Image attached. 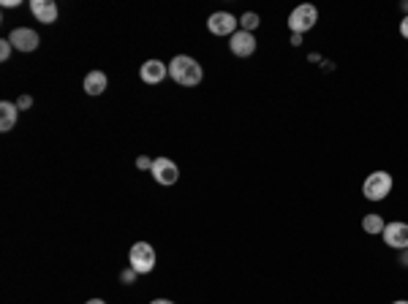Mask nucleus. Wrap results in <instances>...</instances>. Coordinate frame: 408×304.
<instances>
[{"mask_svg":"<svg viewBox=\"0 0 408 304\" xmlns=\"http://www.w3.org/2000/svg\"><path fill=\"white\" fill-rule=\"evenodd\" d=\"M8 41L14 44V49L17 52H36L39 49V33L36 30H30V27H17V30H11V36H8Z\"/></svg>","mask_w":408,"mask_h":304,"instance_id":"7","label":"nucleus"},{"mask_svg":"<svg viewBox=\"0 0 408 304\" xmlns=\"http://www.w3.org/2000/svg\"><path fill=\"white\" fill-rule=\"evenodd\" d=\"M136 166H139V168H153V161H150V158H139V161H136Z\"/></svg>","mask_w":408,"mask_h":304,"instance_id":"19","label":"nucleus"},{"mask_svg":"<svg viewBox=\"0 0 408 304\" xmlns=\"http://www.w3.org/2000/svg\"><path fill=\"white\" fill-rule=\"evenodd\" d=\"M11 6H20V0H3V8H11Z\"/></svg>","mask_w":408,"mask_h":304,"instance_id":"21","label":"nucleus"},{"mask_svg":"<svg viewBox=\"0 0 408 304\" xmlns=\"http://www.w3.org/2000/svg\"><path fill=\"white\" fill-rule=\"evenodd\" d=\"M237 25L240 20H234L229 11H215V14H210V20H207V30L212 33V36H234L237 33Z\"/></svg>","mask_w":408,"mask_h":304,"instance_id":"5","label":"nucleus"},{"mask_svg":"<svg viewBox=\"0 0 408 304\" xmlns=\"http://www.w3.org/2000/svg\"><path fill=\"white\" fill-rule=\"evenodd\" d=\"M11 52H14V44L6 39V41H0V60L6 62L8 58H11Z\"/></svg>","mask_w":408,"mask_h":304,"instance_id":"16","label":"nucleus"},{"mask_svg":"<svg viewBox=\"0 0 408 304\" xmlns=\"http://www.w3.org/2000/svg\"><path fill=\"white\" fill-rule=\"evenodd\" d=\"M362 228H365L367 234H384L387 223H384L381 215H365V218H362Z\"/></svg>","mask_w":408,"mask_h":304,"instance_id":"14","label":"nucleus"},{"mask_svg":"<svg viewBox=\"0 0 408 304\" xmlns=\"http://www.w3.org/2000/svg\"><path fill=\"white\" fill-rule=\"evenodd\" d=\"M403 11H406V17H408V3H403Z\"/></svg>","mask_w":408,"mask_h":304,"instance_id":"26","label":"nucleus"},{"mask_svg":"<svg viewBox=\"0 0 408 304\" xmlns=\"http://www.w3.org/2000/svg\"><path fill=\"white\" fill-rule=\"evenodd\" d=\"M259 14H253V11H248V14H243V17H240V25H243V30L245 33H253V30H256V27H259Z\"/></svg>","mask_w":408,"mask_h":304,"instance_id":"15","label":"nucleus"},{"mask_svg":"<svg viewBox=\"0 0 408 304\" xmlns=\"http://www.w3.org/2000/svg\"><path fill=\"white\" fill-rule=\"evenodd\" d=\"M384 242L387 247H395V250H406L408 247V223H400V220H395V223H387L384 228Z\"/></svg>","mask_w":408,"mask_h":304,"instance_id":"9","label":"nucleus"},{"mask_svg":"<svg viewBox=\"0 0 408 304\" xmlns=\"http://www.w3.org/2000/svg\"><path fill=\"white\" fill-rule=\"evenodd\" d=\"M166 74H169V65L161 60H147V62H142V68H139V77H142V81H147V84H161V81L166 79Z\"/></svg>","mask_w":408,"mask_h":304,"instance_id":"10","label":"nucleus"},{"mask_svg":"<svg viewBox=\"0 0 408 304\" xmlns=\"http://www.w3.org/2000/svg\"><path fill=\"white\" fill-rule=\"evenodd\" d=\"M136 275H139L136 269H125V272H122V275H120V280H122V283H125V285H131V283H134V280H136Z\"/></svg>","mask_w":408,"mask_h":304,"instance_id":"17","label":"nucleus"},{"mask_svg":"<svg viewBox=\"0 0 408 304\" xmlns=\"http://www.w3.org/2000/svg\"><path fill=\"white\" fill-rule=\"evenodd\" d=\"M17 117H20L17 103H11V101L0 103V131H3V133H8V131L17 125Z\"/></svg>","mask_w":408,"mask_h":304,"instance_id":"12","label":"nucleus"},{"mask_svg":"<svg viewBox=\"0 0 408 304\" xmlns=\"http://www.w3.org/2000/svg\"><path fill=\"white\" fill-rule=\"evenodd\" d=\"M229 49H231L234 58H250L256 52V36L253 33H245V30H237L229 39Z\"/></svg>","mask_w":408,"mask_h":304,"instance_id":"8","label":"nucleus"},{"mask_svg":"<svg viewBox=\"0 0 408 304\" xmlns=\"http://www.w3.org/2000/svg\"><path fill=\"white\" fill-rule=\"evenodd\" d=\"M84 304H106L103 299H90V302H84Z\"/></svg>","mask_w":408,"mask_h":304,"instance_id":"24","label":"nucleus"},{"mask_svg":"<svg viewBox=\"0 0 408 304\" xmlns=\"http://www.w3.org/2000/svg\"><path fill=\"white\" fill-rule=\"evenodd\" d=\"M153 177H155V183L158 185H174L180 180V168H177V163L169 161V158H155L153 161Z\"/></svg>","mask_w":408,"mask_h":304,"instance_id":"6","label":"nucleus"},{"mask_svg":"<svg viewBox=\"0 0 408 304\" xmlns=\"http://www.w3.org/2000/svg\"><path fill=\"white\" fill-rule=\"evenodd\" d=\"M400 36L408 39V17H403V22H400Z\"/></svg>","mask_w":408,"mask_h":304,"instance_id":"20","label":"nucleus"},{"mask_svg":"<svg viewBox=\"0 0 408 304\" xmlns=\"http://www.w3.org/2000/svg\"><path fill=\"white\" fill-rule=\"evenodd\" d=\"M392 174L389 171H373L367 174V180L362 183V196L367 201H384L392 193Z\"/></svg>","mask_w":408,"mask_h":304,"instance_id":"2","label":"nucleus"},{"mask_svg":"<svg viewBox=\"0 0 408 304\" xmlns=\"http://www.w3.org/2000/svg\"><path fill=\"white\" fill-rule=\"evenodd\" d=\"M392 304H408L406 299H397V302H392Z\"/></svg>","mask_w":408,"mask_h":304,"instance_id":"25","label":"nucleus"},{"mask_svg":"<svg viewBox=\"0 0 408 304\" xmlns=\"http://www.w3.org/2000/svg\"><path fill=\"white\" fill-rule=\"evenodd\" d=\"M150 304H174V302H172V299H153Z\"/></svg>","mask_w":408,"mask_h":304,"instance_id":"23","label":"nucleus"},{"mask_svg":"<svg viewBox=\"0 0 408 304\" xmlns=\"http://www.w3.org/2000/svg\"><path fill=\"white\" fill-rule=\"evenodd\" d=\"M106 84H109V79H106L103 71H90L84 77V93L87 95H101L103 90H106Z\"/></svg>","mask_w":408,"mask_h":304,"instance_id":"13","label":"nucleus"},{"mask_svg":"<svg viewBox=\"0 0 408 304\" xmlns=\"http://www.w3.org/2000/svg\"><path fill=\"white\" fill-rule=\"evenodd\" d=\"M30 106H33V98H30V95H22L20 101H17V109H30Z\"/></svg>","mask_w":408,"mask_h":304,"instance_id":"18","label":"nucleus"},{"mask_svg":"<svg viewBox=\"0 0 408 304\" xmlns=\"http://www.w3.org/2000/svg\"><path fill=\"white\" fill-rule=\"evenodd\" d=\"M30 11L44 25H52L58 20V3L55 0H30Z\"/></svg>","mask_w":408,"mask_h":304,"instance_id":"11","label":"nucleus"},{"mask_svg":"<svg viewBox=\"0 0 408 304\" xmlns=\"http://www.w3.org/2000/svg\"><path fill=\"white\" fill-rule=\"evenodd\" d=\"M400 264H403V266H406V269H408V247H406V250H403V256H400Z\"/></svg>","mask_w":408,"mask_h":304,"instance_id":"22","label":"nucleus"},{"mask_svg":"<svg viewBox=\"0 0 408 304\" xmlns=\"http://www.w3.org/2000/svg\"><path fill=\"white\" fill-rule=\"evenodd\" d=\"M128 264H131V269H136L139 275H150L155 269V250H153V244L147 242L134 244L131 253H128Z\"/></svg>","mask_w":408,"mask_h":304,"instance_id":"3","label":"nucleus"},{"mask_svg":"<svg viewBox=\"0 0 408 304\" xmlns=\"http://www.w3.org/2000/svg\"><path fill=\"white\" fill-rule=\"evenodd\" d=\"M316 22H319V11H316V6L302 3V6H297V8L288 14V30L297 33V36H302V33L310 30Z\"/></svg>","mask_w":408,"mask_h":304,"instance_id":"4","label":"nucleus"},{"mask_svg":"<svg viewBox=\"0 0 408 304\" xmlns=\"http://www.w3.org/2000/svg\"><path fill=\"white\" fill-rule=\"evenodd\" d=\"M169 77L177 81L180 87H196L199 81L204 79V71L202 65L188 58V55H177L174 60L169 62Z\"/></svg>","mask_w":408,"mask_h":304,"instance_id":"1","label":"nucleus"}]
</instances>
